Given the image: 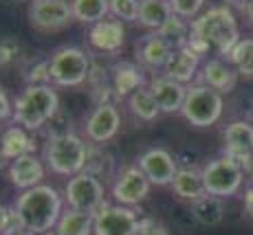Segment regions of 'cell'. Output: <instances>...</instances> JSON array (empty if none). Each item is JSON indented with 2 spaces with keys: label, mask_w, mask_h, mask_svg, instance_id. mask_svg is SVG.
Listing matches in <instances>:
<instances>
[{
  "label": "cell",
  "mask_w": 253,
  "mask_h": 235,
  "mask_svg": "<svg viewBox=\"0 0 253 235\" xmlns=\"http://www.w3.org/2000/svg\"><path fill=\"white\" fill-rule=\"evenodd\" d=\"M126 40V29L119 20H101L92 24L88 31V42L92 48L101 53H117L121 51Z\"/></svg>",
  "instance_id": "cell-17"
},
{
  "label": "cell",
  "mask_w": 253,
  "mask_h": 235,
  "mask_svg": "<svg viewBox=\"0 0 253 235\" xmlns=\"http://www.w3.org/2000/svg\"><path fill=\"white\" fill-rule=\"evenodd\" d=\"M128 108L141 121H154L159 115H161V110H159L157 101H154V97H152V92H150L148 86L139 88V90H134L132 95L128 97Z\"/></svg>",
  "instance_id": "cell-28"
},
{
  "label": "cell",
  "mask_w": 253,
  "mask_h": 235,
  "mask_svg": "<svg viewBox=\"0 0 253 235\" xmlns=\"http://www.w3.org/2000/svg\"><path fill=\"white\" fill-rule=\"evenodd\" d=\"M150 189H152V183L139 169V165L126 167L117 174L113 183V200L115 204H121V207H137L139 202L148 198Z\"/></svg>",
  "instance_id": "cell-11"
},
{
  "label": "cell",
  "mask_w": 253,
  "mask_h": 235,
  "mask_svg": "<svg viewBox=\"0 0 253 235\" xmlns=\"http://www.w3.org/2000/svg\"><path fill=\"white\" fill-rule=\"evenodd\" d=\"M13 209H16L20 229L44 235L55 229L57 220L64 211V200L55 187L38 185V187L27 189L18 196Z\"/></svg>",
  "instance_id": "cell-2"
},
{
  "label": "cell",
  "mask_w": 253,
  "mask_h": 235,
  "mask_svg": "<svg viewBox=\"0 0 253 235\" xmlns=\"http://www.w3.org/2000/svg\"><path fill=\"white\" fill-rule=\"evenodd\" d=\"M192 218L203 227H218L225 220V204L222 198L216 196H203L196 202H192Z\"/></svg>",
  "instance_id": "cell-26"
},
{
  "label": "cell",
  "mask_w": 253,
  "mask_h": 235,
  "mask_svg": "<svg viewBox=\"0 0 253 235\" xmlns=\"http://www.w3.org/2000/svg\"><path fill=\"white\" fill-rule=\"evenodd\" d=\"M106 165H113V158H110L108 154H104L101 150L88 148V154H86V165H84L86 174L95 176V178H99V176H108L110 169L106 167Z\"/></svg>",
  "instance_id": "cell-31"
},
{
  "label": "cell",
  "mask_w": 253,
  "mask_h": 235,
  "mask_svg": "<svg viewBox=\"0 0 253 235\" xmlns=\"http://www.w3.org/2000/svg\"><path fill=\"white\" fill-rule=\"evenodd\" d=\"M201 66V57L192 51L189 46L185 48H176V51L169 55L168 64H165V77L178 81V84H189V81L196 77V71Z\"/></svg>",
  "instance_id": "cell-19"
},
{
  "label": "cell",
  "mask_w": 253,
  "mask_h": 235,
  "mask_svg": "<svg viewBox=\"0 0 253 235\" xmlns=\"http://www.w3.org/2000/svg\"><path fill=\"white\" fill-rule=\"evenodd\" d=\"M148 88L152 92L154 101H157L159 110L163 115H174L181 112L185 104V95H187V86L178 84V81L169 79V77H154L148 81Z\"/></svg>",
  "instance_id": "cell-15"
},
{
  "label": "cell",
  "mask_w": 253,
  "mask_h": 235,
  "mask_svg": "<svg viewBox=\"0 0 253 235\" xmlns=\"http://www.w3.org/2000/svg\"><path fill=\"white\" fill-rule=\"evenodd\" d=\"M27 86H44L51 84V75H48V60L38 62L36 66H31V71L24 75Z\"/></svg>",
  "instance_id": "cell-34"
},
{
  "label": "cell",
  "mask_w": 253,
  "mask_h": 235,
  "mask_svg": "<svg viewBox=\"0 0 253 235\" xmlns=\"http://www.w3.org/2000/svg\"><path fill=\"white\" fill-rule=\"evenodd\" d=\"M203 4H205V0H169V7H172L174 16L183 18V20H189V22L198 16Z\"/></svg>",
  "instance_id": "cell-33"
},
{
  "label": "cell",
  "mask_w": 253,
  "mask_h": 235,
  "mask_svg": "<svg viewBox=\"0 0 253 235\" xmlns=\"http://www.w3.org/2000/svg\"><path fill=\"white\" fill-rule=\"evenodd\" d=\"M44 235H55V231H48V233H44Z\"/></svg>",
  "instance_id": "cell-43"
},
{
  "label": "cell",
  "mask_w": 253,
  "mask_h": 235,
  "mask_svg": "<svg viewBox=\"0 0 253 235\" xmlns=\"http://www.w3.org/2000/svg\"><path fill=\"white\" fill-rule=\"evenodd\" d=\"M48 75L55 86H82L90 77V60L82 48L62 46L48 57Z\"/></svg>",
  "instance_id": "cell-6"
},
{
  "label": "cell",
  "mask_w": 253,
  "mask_h": 235,
  "mask_svg": "<svg viewBox=\"0 0 253 235\" xmlns=\"http://www.w3.org/2000/svg\"><path fill=\"white\" fill-rule=\"evenodd\" d=\"M245 167L238 160L229 156H218V158L209 160L203 167V183H205V192L216 198H229L240 192L242 183H245Z\"/></svg>",
  "instance_id": "cell-7"
},
{
  "label": "cell",
  "mask_w": 253,
  "mask_h": 235,
  "mask_svg": "<svg viewBox=\"0 0 253 235\" xmlns=\"http://www.w3.org/2000/svg\"><path fill=\"white\" fill-rule=\"evenodd\" d=\"M64 200L71 209L95 213L104 204V185L99 178L82 171V174L69 178L64 187Z\"/></svg>",
  "instance_id": "cell-9"
},
{
  "label": "cell",
  "mask_w": 253,
  "mask_h": 235,
  "mask_svg": "<svg viewBox=\"0 0 253 235\" xmlns=\"http://www.w3.org/2000/svg\"><path fill=\"white\" fill-rule=\"evenodd\" d=\"M4 119H13V104L9 101L4 88L0 86V121H4Z\"/></svg>",
  "instance_id": "cell-38"
},
{
  "label": "cell",
  "mask_w": 253,
  "mask_h": 235,
  "mask_svg": "<svg viewBox=\"0 0 253 235\" xmlns=\"http://www.w3.org/2000/svg\"><path fill=\"white\" fill-rule=\"evenodd\" d=\"M86 154H88V145L82 141V136L73 132L48 136L44 148V160L48 169L57 176H69V178L84 171Z\"/></svg>",
  "instance_id": "cell-4"
},
{
  "label": "cell",
  "mask_w": 253,
  "mask_h": 235,
  "mask_svg": "<svg viewBox=\"0 0 253 235\" xmlns=\"http://www.w3.org/2000/svg\"><path fill=\"white\" fill-rule=\"evenodd\" d=\"M192 33L187 46L203 60L207 53H216L218 57H229L236 44L242 40L238 31V20L229 7H211L203 16L194 18Z\"/></svg>",
  "instance_id": "cell-1"
},
{
  "label": "cell",
  "mask_w": 253,
  "mask_h": 235,
  "mask_svg": "<svg viewBox=\"0 0 253 235\" xmlns=\"http://www.w3.org/2000/svg\"><path fill=\"white\" fill-rule=\"evenodd\" d=\"M236 2H238V4H240V9H242V11H245L247 2H251V0H236Z\"/></svg>",
  "instance_id": "cell-42"
},
{
  "label": "cell",
  "mask_w": 253,
  "mask_h": 235,
  "mask_svg": "<svg viewBox=\"0 0 253 235\" xmlns=\"http://www.w3.org/2000/svg\"><path fill=\"white\" fill-rule=\"evenodd\" d=\"M245 213L253 220V183L245 189Z\"/></svg>",
  "instance_id": "cell-39"
},
{
  "label": "cell",
  "mask_w": 253,
  "mask_h": 235,
  "mask_svg": "<svg viewBox=\"0 0 253 235\" xmlns=\"http://www.w3.org/2000/svg\"><path fill=\"white\" fill-rule=\"evenodd\" d=\"M110 13L124 22L139 20V0H110Z\"/></svg>",
  "instance_id": "cell-32"
},
{
  "label": "cell",
  "mask_w": 253,
  "mask_h": 235,
  "mask_svg": "<svg viewBox=\"0 0 253 235\" xmlns=\"http://www.w3.org/2000/svg\"><path fill=\"white\" fill-rule=\"evenodd\" d=\"M225 141V156L238 160L249 171L253 167V125L249 121H233L222 132Z\"/></svg>",
  "instance_id": "cell-12"
},
{
  "label": "cell",
  "mask_w": 253,
  "mask_h": 235,
  "mask_svg": "<svg viewBox=\"0 0 253 235\" xmlns=\"http://www.w3.org/2000/svg\"><path fill=\"white\" fill-rule=\"evenodd\" d=\"M143 220L132 207L104 202L95 211L92 235H137Z\"/></svg>",
  "instance_id": "cell-8"
},
{
  "label": "cell",
  "mask_w": 253,
  "mask_h": 235,
  "mask_svg": "<svg viewBox=\"0 0 253 235\" xmlns=\"http://www.w3.org/2000/svg\"><path fill=\"white\" fill-rule=\"evenodd\" d=\"M245 13H247V18L253 22V0L251 2H247V7H245Z\"/></svg>",
  "instance_id": "cell-40"
},
{
  "label": "cell",
  "mask_w": 253,
  "mask_h": 235,
  "mask_svg": "<svg viewBox=\"0 0 253 235\" xmlns=\"http://www.w3.org/2000/svg\"><path fill=\"white\" fill-rule=\"evenodd\" d=\"M203 84L218 90L220 95L231 92L238 84V71L231 62H225L222 57H211L203 66Z\"/></svg>",
  "instance_id": "cell-18"
},
{
  "label": "cell",
  "mask_w": 253,
  "mask_h": 235,
  "mask_svg": "<svg viewBox=\"0 0 253 235\" xmlns=\"http://www.w3.org/2000/svg\"><path fill=\"white\" fill-rule=\"evenodd\" d=\"M229 62L236 66L238 75L253 79V38H245L229 53Z\"/></svg>",
  "instance_id": "cell-30"
},
{
  "label": "cell",
  "mask_w": 253,
  "mask_h": 235,
  "mask_svg": "<svg viewBox=\"0 0 253 235\" xmlns=\"http://www.w3.org/2000/svg\"><path fill=\"white\" fill-rule=\"evenodd\" d=\"M95 227V213L77 211V209H64L55 224V235H92Z\"/></svg>",
  "instance_id": "cell-24"
},
{
  "label": "cell",
  "mask_w": 253,
  "mask_h": 235,
  "mask_svg": "<svg viewBox=\"0 0 253 235\" xmlns=\"http://www.w3.org/2000/svg\"><path fill=\"white\" fill-rule=\"evenodd\" d=\"M73 20L84 24H97L110 13V0H71Z\"/></svg>",
  "instance_id": "cell-27"
},
{
  "label": "cell",
  "mask_w": 253,
  "mask_h": 235,
  "mask_svg": "<svg viewBox=\"0 0 253 235\" xmlns=\"http://www.w3.org/2000/svg\"><path fill=\"white\" fill-rule=\"evenodd\" d=\"M71 20V0H31V4H29V22L38 31H60Z\"/></svg>",
  "instance_id": "cell-10"
},
{
  "label": "cell",
  "mask_w": 253,
  "mask_h": 235,
  "mask_svg": "<svg viewBox=\"0 0 253 235\" xmlns=\"http://www.w3.org/2000/svg\"><path fill=\"white\" fill-rule=\"evenodd\" d=\"M137 235H169V231L157 220H143Z\"/></svg>",
  "instance_id": "cell-37"
},
{
  "label": "cell",
  "mask_w": 253,
  "mask_h": 235,
  "mask_svg": "<svg viewBox=\"0 0 253 235\" xmlns=\"http://www.w3.org/2000/svg\"><path fill=\"white\" fill-rule=\"evenodd\" d=\"M172 53H174V48L159 33H150V36H145L137 44V55H139L141 64L148 68H165Z\"/></svg>",
  "instance_id": "cell-22"
},
{
  "label": "cell",
  "mask_w": 253,
  "mask_h": 235,
  "mask_svg": "<svg viewBox=\"0 0 253 235\" xmlns=\"http://www.w3.org/2000/svg\"><path fill=\"white\" fill-rule=\"evenodd\" d=\"M139 169L148 176V180L159 187H168L174 183V176L178 171V165L174 156L163 148H152L139 156Z\"/></svg>",
  "instance_id": "cell-14"
},
{
  "label": "cell",
  "mask_w": 253,
  "mask_h": 235,
  "mask_svg": "<svg viewBox=\"0 0 253 235\" xmlns=\"http://www.w3.org/2000/svg\"><path fill=\"white\" fill-rule=\"evenodd\" d=\"M174 16L169 0H139V22L154 33L161 31L168 20Z\"/></svg>",
  "instance_id": "cell-25"
},
{
  "label": "cell",
  "mask_w": 253,
  "mask_h": 235,
  "mask_svg": "<svg viewBox=\"0 0 253 235\" xmlns=\"http://www.w3.org/2000/svg\"><path fill=\"white\" fill-rule=\"evenodd\" d=\"M7 176L13 187L20 189V192H27V189H33V187H38V185H42L44 165H42V160L38 158L36 154H27V156H20V158L9 163Z\"/></svg>",
  "instance_id": "cell-16"
},
{
  "label": "cell",
  "mask_w": 253,
  "mask_h": 235,
  "mask_svg": "<svg viewBox=\"0 0 253 235\" xmlns=\"http://www.w3.org/2000/svg\"><path fill=\"white\" fill-rule=\"evenodd\" d=\"M18 229H20V222H18L16 209L0 204V235H13Z\"/></svg>",
  "instance_id": "cell-35"
},
{
  "label": "cell",
  "mask_w": 253,
  "mask_h": 235,
  "mask_svg": "<svg viewBox=\"0 0 253 235\" xmlns=\"http://www.w3.org/2000/svg\"><path fill=\"white\" fill-rule=\"evenodd\" d=\"M222 110H225V101L220 92L205 84H198L187 88L181 115L194 128H209L220 121Z\"/></svg>",
  "instance_id": "cell-5"
},
{
  "label": "cell",
  "mask_w": 253,
  "mask_h": 235,
  "mask_svg": "<svg viewBox=\"0 0 253 235\" xmlns=\"http://www.w3.org/2000/svg\"><path fill=\"white\" fill-rule=\"evenodd\" d=\"M13 235H38V233H31V231H24V229H18Z\"/></svg>",
  "instance_id": "cell-41"
},
{
  "label": "cell",
  "mask_w": 253,
  "mask_h": 235,
  "mask_svg": "<svg viewBox=\"0 0 253 235\" xmlns=\"http://www.w3.org/2000/svg\"><path fill=\"white\" fill-rule=\"evenodd\" d=\"M121 128V115L110 101H101L97 108L90 112V117L86 119V139L92 143H106V141L115 139L117 132Z\"/></svg>",
  "instance_id": "cell-13"
},
{
  "label": "cell",
  "mask_w": 253,
  "mask_h": 235,
  "mask_svg": "<svg viewBox=\"0 0 253 235\" xmlns=\"http://www.w3.org/2000/svg\"><path fill=\"white\" fill-rule=\"evenodd\" d=\"M27 154H36V141L29 136V130H24L22 125H11L4 130V134L0 136V156L11 163Z\"/></svg>",
  "instance_id": "cell-21"
},
{
  "label": "cell",
  "mask_w": 253,
  "mask_h": 235,
  "mask_svg": "<svg viewBox=\"0 0 253 235\" xmlns=\"http://www.w3.org/2000/svg\"><path fill=\"white\" fill-rule=\"evenodd\" d=\"M18 51H20V46H18V40L16 38H2L0 40V66H7L11 64L13 60H16Z\"/></svg>",
  "instance_id": "cell-36"
},
{
  "label": "cell",
  "mask_w": 253,
  "mask_h": 235,
  "mask_svg": "<svg viewBox=\"0 0 253 235\" xmlns=\"http://www.w3.org/2000/svg\"><path fill=\"white\" fill-rule=\"evenodd\" d=\"M157 33L174 48V51H176V48L187 46L189 33H192V24H189L187 20H183V18H178V16H172L168 20V24H165L161 31H157Z\"/></svg>",
  "instance_id": "cell-29"
},
{
  "label": "cell",
  "mask_w": 253,
  "mask_h": 235,
  "mask_svg": "<svg viewBox=\"0 0 253 235\" xmlns=\"http://www.w3.org/2000/svg\"><path fill=\"white\" fill-rule=\"evenodd\" d=\"M60 112V97L51 84L27 86L13 104V121L24 130H42Z\"/></svg>",
  "instance_id": "cell-3"
},
{
  "label": "cell",
  "mask_w": 253,
  "mask_h": 235,
  "mask_svg": "<svg viewBox=\"0 0 253 235\" xmlns=\"http://www.w3.org/2000/svg\"><path fill=\"white\" fill-rule=\"evenodd\" d=\"M110 86H113L117 99H124V97L128 99L134 90H139V88H143L148 84H145V77H143L141 66L132 64V62H121V64L113 66Z\"/></svg>",
  "instance_id": "cell-20"
},
{
  "label": "cell",
  "mask_w": 253,
  "mask_h": 235,
  "mask_svg": "<svg viewBox=\"0 0 253 235\" xmlns=\"http://www.w3.org/2000/svg\"><path fill=\"white\" fill-rule=\"evenodd\" d=\"M172 192L183 200H189V202H196L198 198L207 196L205 192V183H203V169L196 167H183L176 171L172 183Z\"/></svg>",
  "instance_id": "cell-23"
}]
</instances>
